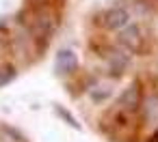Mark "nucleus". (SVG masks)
Returning a JSON list of instances; mask_svg holds the SVG:
<instances>
[{"instance_id": "obj_4", "label": "nucleus", "mask_w": 158, "mask_h": 142, "mask_svg": "<svg viewBox=\"0 0 158 142\" xmlns=\"http://www.w3.org/2000/svg\"><path fill=\"white\" fill-rule=\"evenodd\" d=\"M119 43H121L123 48H128V50H136L139 43H141V30H139L136 26H126V28H121V33H119Z\"/></svg>"}, {"instance_id": "obj_3", "label": "nucleus", "mask_w": 158, "mask_h": 142, "mask_svg": "<svg viewBox=\"0 0 158 142\" xmlns=\"http://www.w3.org/2000/svg\"><path fill=\"white\" fill-rule=\"evenodd\" d=\"M119 103H121V106H123L128 112L136 110V108L141 106V90H139V86H136V84L128 86V88L121 93V97H119Z\"/></svg>"}, {"instance_id": "obj_7", "label": "nucleus", "mask_w": 158, "mask_h": 142, "mask_svg": "<svg viewBox=\"0 0 158 142\" xmlns=\"http://www.w3.org/2000/svg\"><path fill=\"white\" fill-rule=\"evenodd\" d=\"M145 112H147V118H152V114H154V121H158V99H156V97L147 99V103H145Z\"/></svg>"}, {"instance_id": "obj_8", "label": "nucleus", "mask_w": 158, "mask_h": 142, "mask_svg": "<svg viewBox=\"0 0 158 142\" xmlns=\"http://www.w3.org/2000/svg\"><path fill=\"white\" fill-rule=\"evenodd\" d=\"M108 95H110V88H108V86H104V90H102V93H95V90H91V97H93L95 101H100V99H106Z\"/></svg>"}, {"instance_id": "obj_1", "label": "nucleus", "mask_w": 158, "mask_h": 142, "mask_svg": "<svg viewBox=\"0 0 158 142\" xmlns=\"http://www.w3.org/2000/svg\"><path fill=\"white\" fill-rule=\"evenodd\" d=\"M76 69H78V56L72 50H61L56 54V60H54V71L59 75H69Z\"/></svg>"}, {"instance_id": "obj_2", "label": "nucleus", "mask_w": 158, "mask_h": 142, "mask_svg": "<svg viewBox=\"0 0 158 142\" xmlns=\"http://www.w3.org/2000/svg\"><path fill=\"white\" fill-rule=\"evenodd\" d=\"M128 20H130V15L121 7H113V9H108L104 13V26L108 30H121V28H126L128 26Z\"/></svg>"}, {"instance_id": "obj_6", "label": "nucleus", "mask_w": 158, "mask_h": 142, "mask_svg": "<svg viewBox=\"0 0 158 142\" xmlns=\"http://www.w3.org/2000/svg\"><path fill=\"white\" fill-rule=\"evenodd\" d=\"M54 110H56V114H59V116H61V118H63V121H65V123H67V125H72V127H74V129H80V125H78V123H76V118H74V116H72V114H69V112H65V110H63V108H61V106H56V108H54Z\"/></svg>"}, {"instance_id": "obj_5", "label": "nucleus", "mask_w": 158, "mask_h": 142, "mask_svg": "<svg viewBox=\"0 0 158 142\" xmlns=\"http://www.w3.org/2000/svg\"><path fill=\"white\" fill-rule=\"evenodd\" d=\"M13 78H15V69H13L11 65H5L2 69H0V86L9 84V82H11Z\"/></svg>"}]
</instances>
